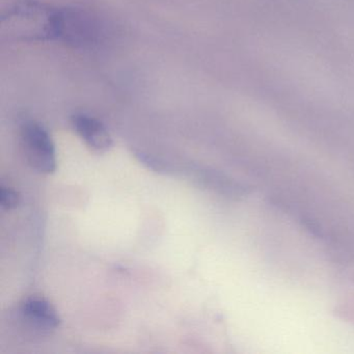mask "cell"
<instances>
[{"mask_svg":"<svg viewBox=\"0 0 354 354\" xmlns=\"http://www.w3.org/2000/svg\"><path fill=\"white\" fill-rule=\"evenodd\" d=\"M19 316L26 328L41 335L53 333L61 324L57 310L40 296L26 298L20 306Z\"/></svg>","mask_w":354,"mask_h":354,"instance_id":"277c9868","label":"cell"},{"mask_svg":"<svg viewBox=\"0 0 354 354\" xmlns=\"http://www.w3.org/2000/svg\"><path fill=\"white\" fill-rule=\"evenodd\" d=\"M20 140L26 161L32 169L42 174L55 171V144L44 126L32 120L24 122L20 128Z\"/></svg>","mask_w":354,"mask_h":354,"instance_id":"3957f363","label":"cell"},{"mask_svg":"<svg viewBox=\"0 0 354 354\" xmlns=\"http://www.w3.org/2000/svg\"><path fill=\"white\" fill-rule=\"evenodd\" d=\"M103 38V26L96 18L77 9L57 8L55 42L72 47H91Z\"/></svg>","mask_w":354,"mask_h":354,"instance_id":"7a4b0ae2","label":"cell"},{"mask_svg":"<svg viewBox=\"0 0 354 354\" xmlns=\"http://www.w3.org/2000/svg\"><path fill=\"white\" fill-rule=\"evenodd\" d=\"M72 127L93 151L104 153L113 147V138L104 124L86 113H76L71 119Z\"/></svg>","mask_w":354,"mask_h":354,"instance_id":"5b68a950","label":"cell"},{"mask_svg":"<svg viewBox=\"0 0 354 354\" xmlns=\"http://www.w3.org/2000/svg\"><path fill=\"white\" fill-rule=\"evenodd\" d=\"M57 8L35 0H24L1 17V34L19 42H55Z\"/></svg>","mask_w":354,"mask_h":354,"instance_id":"6da1fadb","label":"cell"},{"mask_svg":"<svg viewBox=\"0 0 354 354\" xmlns=\"http://www.w3.org/2000/svg\"><path fill=\"white\" fill-rule=\"evenodd\" d=\"M20 203V196L13 188L1 186L0 187V205L1 208L10 211L17 208Z\"/></svg>","mask_w":354,"mask_h":354,"instance_id":"8992f818","label":"cell"}]
</instances>
